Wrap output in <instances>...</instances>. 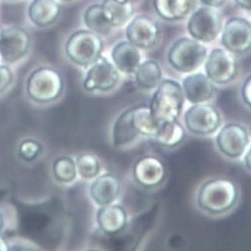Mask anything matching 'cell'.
<instances>
[{"label":"cell","mask_w":251,"mask_h":251,"mask_svg":"<svg viewBox=\"0 0 251 251\" xmlns=\"http://www.w3.org/2000/svg\"><path fill=\"white\" fill-rule=\"evenodd\" d=\"M102 11L112 27H120L132 17L134 8L132 3H123L117 0H104Z\"/></svg>","instance_id":"22"},{"label":"cell","mask_w":251,"mask_h":251,"mask_svg":"<svg viewBox=\"0 0 251 251\" xmlns=\"http://www.w3.org/2000/svg\"><path fill=\"white\" fill-rule=\"evenodd\" d=\"M201 1L206 6L218 7V6H221L226 1V0H201Z\"/></svg>","instance_id":"31"},{"label":"cell","mask_w":251,"mask_h":251,"mask_svg":"<svg viewBox=\"0 0 251 251\" xmlns=\"http://www.w3.org/2000/svg\"><path fill=\"white\" fill-rule=\"evenodd\" d=\"M182 91L188 102L201 104L212 98L215 87L207 76L202 73H196L183 79Z\"/></svg>","instance_id":"16"},{"label":"cell","mask_w":251,"mask_h":251,"mask_svg":"<svg viewBox=\"0 0 251 251\" xmlns=\"http://www.w3.org/2000/svg\"><path fill=\"white\" fill-rule=\"evenodd\" d=\"M9 250V245L8 242L0 235V251H7Z\"/></svg>","instance_id":"33"},{"label":"cell","mask_w":251,"mask_h":251,"mask_svg":"<svg viewBox=\"0 0 251 251\" xmlns=\"http://www.w3.org/2000/svg\"><path fill=\"white\" fill-rule=\"evenodd\" d=\"M236 185L226 178H213L201 187L198 196L199 206L212 214H222L230 210L236 203Z\"/></svg>","instance_id":"3"},{"label":"cell","mask_w":251,"mask_h":251,"mask_svg":"<svg viewBox=\"0 0 251 251\" xmlns=\"http://www.w3.org/2000/svg\"><path fill=\"white\" fill-rule=\"evenodd\" d=\"M222 41L224 46L231 53L242 54L251 47V26L242 18L229 19L225 27Z\"/></svg>","instance_id":"12"},{"label":"cell","mask_w":251,"mask_h":251,"mask_svg":"<svg viewBox=\"0 0 251 251\" xmlns=\"http://www.w3.org/2000/svg\"><path fill=\"white\" fill-rule=\"evenodd\" d=\"M235 1L240 7L250 10V0H235Z\"/></svg>","instance_id":"32"},{"label":"cell","mask_w":251,"mask_h":251,"mask_svg":"<svg viewBox=\"0 0 251 251\" xmlns=\"http://www.w3.org/2000/svg\"><path fill=\"white\" fill-rule=\"evenodd\" d=\"M242 97L247 106H250V78H247L242 88Z\"/></svg>","instance_id":"30"},{"label":"cell","mask_w":251,"mask_h":251,"mask_svg":"<svg viewBox=\"0 0 251 251\" xmlns=\"http://www.w3.org/2000/svg\"><path fill=\"white\" fill-rule=\"evenodd\" d=\"M13 80V74L8 66L0 65V93L5 91Z\"/></svg>","instance_id":"29"},{"label":"cell","mask_w":251,"mask_h":251,"mask_svg":"<svg viewBox=\"0 0 251 251\" xmlns=\"http://www.w3.org/2000/svg\"><path fill=\"white\" fill-rule=\"evenodd\" d=\"M249 158H250V151H248V152L246 153V156H245V165L247 167V169H250V163H249Z\"/></svg>","instance_id":"36"},{"label":"cell","mask_w":251,"mask_h":251,"mask_svg":"<svg viewBox=\"0 0 251 251\" xmlns=\"http://www.w3.org/2000/svg\"><path fill=\"white\" fill-rule=\"evenodd\" d=\"M3 227H4V218H3V215H2L1 211H0V233L2 232Z\"/></svg>","instance_id":"34"},{"label":"cell","mask_w":251,"mask_h":251,"mask_svg":"<svg viewBox=\"0 0 251 251\" xmlns=\"http://www.w3.org/2000/svg\"><path fill=\"white\" fill-rule=\"evenodd\" d=\"M194 0H154L158 14L167 20H179L190 13Z\"/></svg>","instance_id":"21"},{"label":"cell","mask_w":251,"mask_h":251,"mask_svg":"<svg viewBox=\"0 0 251 251\" xmlns=\"http://www.w3.org/2000/svg\"><path fill=\"white\" fill-rule=\"evenodd\" d=\"M216 144L221 151L228 158L237 159L248 148L249 136L242 126L228 124L217 135Z\"/></svg>","instance_id":"13"},{"label":"cell","mask_w":251,"mask_h":251,"mask_svg":"<svg viewBox=\"0 0 251 251\" xmlns=\"http://www.w3.org/2000/svg\"><path fill=\"white\" fill-rule=\"evenodd\" d=\"M97 222L101 230L107 234H117L127 226L128 216L126 210L117 204L102 206L97 213Z\"/></svg>","instance_id":"18"},{"label":"cell","mask_w":251,"mask_h":251,"mask_svg":"<svg viewBox=\"0 0 251 251\" xmlns=\"http://www.w3.org/2000/svg\"><path fill=\"white\" fill-rule=\"evenodd\" d=\"M84 19L88 28H90L94 33L99 35H107L110 33L112 25L104 16L102 5L95 4L90 6L85 12Z\"/></svg>","instance_id":"25"},{"label":"cell","mask_w":251,"mask_h":251,"mask_svg":"<svg viewBox=\"0 0 251 251\" xmlns=\"http://www.w3.org/2000/svg\"><path fill=\"white\" fill-rule=\"evenodd\" d=\"M8 192L6 190H0V201H1L6 196H7Z\"/></svg>","instance_id":"35"},{"label":"cell","mask_w":251,"mask_h":251,"mask_svg":"<svg viewBox=\"0 0 251 251\" xmlns=\"http://www.w3.org/2000/svg\"><path fill=\"white\" fill-rule=\"evenodd\" d=\"M112 58L116 67L125 74H134L141 64V54L131 42H120L112 52Z\"/></svg>","instance_id":"19"},{"label":"cell","mask_w":251,"mask_h":251,"mask_svg":"<svg viewBox=\"0 0 251 251\" xmlns=\"http://www.w3.org/2000/svg\"><path fill=\"white\" fill-rule=\"evenodd\" d=\"M184 101L181 86L174 80L161 82L153 94L150 111L153 122L159 126L176 122L180 115Z\"/></svg>","instance_id":"2"},{"label":"cell","mask_w":251,"mask_h":251,"mask_svg":"<svg viewBox=\"0 0 251 251\" xmlns=\"http://www.w3.org/2000/svg\"><path fill=\"white\" fill-rule=\"evenodd\" d=\"M207 77L216 84H227L238 74V62L233 53L225 49L211 51L205 63Z\"/></svg>","instance_id":"7"},{"label":"cell","mask_w":251,"mask_h":251,"mask_svg":"<svg viewBox=\"0 0 251 251\" xmlns=\"http://www.w3.org/2000/svg\"><path fill=\"white\" fill-rule=\"evenodd\" d=\"M62 1H70V0H62Z\"/></svg>","instance_id":"39"},{"label":"cell","mask_w":251,"mask_h":251,"mask_svg":"<svg viewBox=\"0 0 251 251\" xmlns=\"http://www.w3.org/2000/svg\"><path fill=\"white\" fill-rule=\"evenodd\" d=\"M26 91L37 103H49L58 99L63 91L61 75L53 68L40 67L30 74Z\"/></svg>","instance_id":"4"},{"label":"cell","mask_w":251,"mask_h":251,"mask_svg":"<svg viewBox=\"0 0 251 251\" xmlns=\"http://www.w3.org/2000/svg\"><path fill=\"white\" fill-rule=\"evenodd\" d=\"M155 141L167 148H174L179 145L185 138L184 129L176 121L164 124L159 127L153 136Z\"/></svg>","instance_id":"24"},{"label":"cell","mask_w":251,"mask_h":251,"mask_svg":"<svg viewBox=\"0 0 251 251\" xmlns=\"http://www.w3.org/2000/svg\"><path fill=\"white\" fill-rule=\"evenodd\" d=\"M120 80L116 67L106 58L99 57L93 63L84 81V89L89 92L113 90Z\"/></svg>","instance_id":"10"},{"label":"cell","mask_w":251,"mask_h":251,"mask_svg":"<svg viewBox=\"0 0 251 251\" xmlns=\"http://www.w3.org/2000/svg\"><path fill=\"white\" fill-rule=\"evenodd\" d=\"M187 130L201 136L214 133L221 126L222 119L219 112L208 104H196L187 110L184 116Z\"/></svg>","instance_id":"8"},{"label":"cell","mask_w":251,"mask_h":251,"mask_svg":"<svg viewBox=\"0 0 251 251\" xmlns=\"http://www.w3.org/2000/svg\"><path fill=\"white\" fill-rule=\"evenodd\" d=\"M222 31V17L211 7H201L188 21V32L201 42L213 41Z\"/></svg>","instance_id":"9"},{"label":"cell","mask_w":251,"mask_h":251,"mask_svg":"<svg viewBox=\"0 0 251 251\" xmlns=\"http://www.w3.org/2000/svg\"><path fill=\"white\" fill-rule=\"evenodd\" d=\"M2 30H3V29H2L1 27H0V37H1V34H2Z\"/></svg>","instance_id":"38"},{"label":"cell","mask_w":251,"mask_h":251,"mask_svg":"<svg viewBox=\"0 0 251 251\" xmlns=\"http://www.w3.org/2000/svg\"><path fill=\"white\" fill-rule=\"evenodd\" d=\"M206 56L207 50L202 44L190 38H181L170 49L169 61L176 71L190 73L203 64Z\"/></svg>","instance_id":"6"},{"label":"cell","mask_w":251,"mask_h":251,"mask_svg":"<svg viewBox=\"0 0 251 251\" xmlns=\"http://www.w3.org/2000/svg\"><path fill=\"white\" fill-rule=\"evenodd\" d=\"M158 130L149 107H134L124 112L115 123L113 144L115 147L127 146L140 136L153 137Z\"/></svg>","instance_id":"1"},{"label":"cell","mask_w":251,"mask_h":251,"mask_svg":"<svg viewBox=\"0 0 251 251\" xmlns=\"http://www.w3.org/2000/svg\"><path fill=\"white\" fill-rule=\"evenodd\" d=\"M136 81L142 89L150 90L158 87L162 82V69L155 61L149 60L140 64L135 72Z\"/></svg>","instance_id":"23"},{"label":"cell","mask_w":251,"mask_h":251,"mask_svg":"<svg viewBox=\"0 0 251 251\" xmlns=\"http://www.w3.org/2000/svg\"><path fill=\"white\" fill-rule=\"evenodd\" d=\"M117 1L123 2V3H132V2L136 1V0H117Z\"/></svg>","instance_id":"37"},{"label":"cell","mask_w":251,"mask_h":251,"mask_svg":"<svg viewBox=\"0 0 251 251\" xmlns=\"http://www.w3.org/2000/svg\"><path fill=\"white\" fill-rule=\"evenodd\" d=\"M29 18L38 27L53 24L60 14V6L55 0H33L29 6Z\"/></svg>","instance_id":"20"},{"label":"cell","mask_w":251,"mask_h":251,"mask_svg":"<svg viewBox=\"0 0 251 251\" xmlns=\"http://www.w3.org/2000/svg\"><path fill=\"white\" fill-rule=\"evenodd\" d=\"M160 28L152 19L146 15L135 17L127 27L129 42L138 48L150 49L160 39Z\"/></svg>","instance_id":"14"},{"label":"cell","mask_w":251,"mask_h":251,"mask_svg":"<svg viewBox=\"0 0 251 251\" xmlns=\"http://www.w3.org/2000/svg\"><path fill=\"white\" fill-rule=\"evenodd\" d=\"M103 41L93 31L80 30L71 35L66 44L68 57L82 67L92 65L102 54Z\"/></svg>","instance_id":"5"},{"label":"cell","mask_w":251,"mask_h":251,"mask_svg":"<svg viewBox=\"0 0 251 251\" xmlns=\"http://www.w3.org/2000/svg\"><path fill=\"white\" fill-rule=\"evenodd\" d=\"M41 151H42L41 145L37 141L32 139H27L21 142L18 149L20 158L27 162L35 160L41 153Z\"/></svg>","instance_id":"28"},{"label":"cell","mask_w":251,"mask_h":251,"mask_svg":"<svg viewBox=\"0 0 251 251\" xmlns=\"http://www.w3.org/2000/svg\"><path fill=\"white\" fill-rule=\"evenodd\" d=\"M91 197L97 204L104 206L113 203L121 193V182L119 178L106 174L95 179L90 188Z\"/></svg>","instance_id":"17"},{"label":"cell","mask_w":251,"mask_h":251,"mask_svg":"<svg viewBox=\"0 0 251 251\" xmlns=\"http://www.w3.org/2000/svg\"><path fill=\"white\" fill-rule=\"evenodd\" d=\"M30 47V36L20 27L2 30L0 37V57L8 63H14L26 55Z\"/></svg>","instance_id":"11"},{"label":"cell","mask_w":251,"mask_h":251,"mask_svg":"<svg viewBox=\"0 0 251 251\" xmlns=\"http://www.w3.org/2000/svg\"><path fill=\"white\" fill-rule=\"evenodd\" d=\"M53 174L60 182H72L77 176L76 164L69 156H60L53 164Z\"/></svg>","instance_id":"26"},{"label":"cell","mask_w":251,"mask_h":251,"mask_svg":"<svg viewBox=\"0 0 251 251\" xmlns=\"http://www.w3.org/2000/svg\"><path fill=\"white\" fill-rule=\"evenodd\" d=\"M134 176L141 185L145 187H155L165 180L166 168L158 158L147 155L136 163Z\"/></svg>","instance_id":"15"},{"label":"cell","mask_w":251,"mask_h":251,"mask_svg":"<svg viewBox=\"0 0 251 251\" xmlns=\"http://www.w3.org/2000/svg\"><path fill=\"white\" fill-rule=\"evenodd\" d=\"M77 172L83 178L90 179L96 177L101 171V164L95 155L84 153L79 155L76 161Z\"/></svg>","instance_id":"27"}]
</instances>
